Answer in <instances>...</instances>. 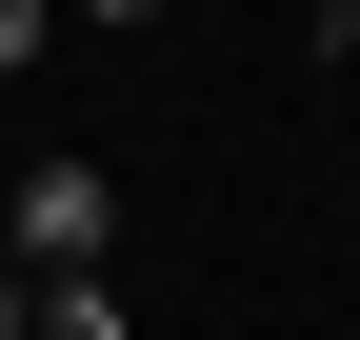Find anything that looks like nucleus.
<instances>
[{
    "mask_svg": "<svg viewBox=\"0 0 360 340\" xmlns=\"http://www.w3.org/2000/svg\"><path fill=\"white\" fill-rule=\"evenodd\" d=\"M0 261H120V181L101 160H40V181L0 200Z\"/></svg>",
    "mask_w": 360,
    "mask_h": 340,
    "instance_id": "f257e3e1",
    "label": "nucleus"
},
{
    "mask_svg": "<svg viewBox=\"0 0 360 340\" xmlns=\"http://www.w3.org/2000/svg\"><path fill=\"white\" fill-rule=\"evenodd\" d=\"M40 20H60V0H0V80H20V60H40Z\"/></svg>",
    "mask_w": 360,
    "mask_h": 340,
    "instance_id": "f03ea898",
    "label": "nucleus"
},
{
    "mask_svg": "<svg viewBox=\"0 0 360 340\" xmlns=\"http://www.w3.org/2000/svg\"><path fill=\"white\" fill-rule=\"evenodd\" d=\"M300 40H321V60H360V0H300Z\"/></svg>",
    "mask_w": 360,
    "mask_h": 340,
    "instance_id": "7ed1b4c3",
    "label": "nucleus"
},
{
    "mask_svg": "<svg viewBox=\"0 0 360 340\" xmlns=\"http://www.w3.org/2000/svg\"><path fill=\"white\" fill-rule=\"evenodd\" d=\"M80 20H160V0H80Z\"/></svg>",
    "mask_w": 360,
    "mask_h": 340,
    "instance_id": "20e7f679",
    "label": "nucleus"
}]
</instances>
